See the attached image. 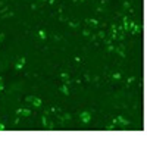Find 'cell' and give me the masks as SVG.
Wrapping results in <instances>:
<instances>
[{"instance_id":"8992f818","label":"cell","mask_w":147,"mask_h":147,"mask_svg":"<svg viewBox=\"0 0 147 147\" xmlns=\"http://www.w3.org/2000/svg\"><path fill=\"white\" fill-rule=\"evenodd\" d=\"M115 52H116L121 57H125V46H124V44L116 46V47H115Z\"/></svg>"},{"instance_id":"7c38bea8","label":"cell","mask_w":147,"mask_h":147,"mask_svg":"<svg viewBox=\"0 0 147 147\" xmlns=\"http://www.w3.org/2000/svg\"><path fill=\"white\" fill-rule=\"evenodd\" d=\"M131 32H132V34H140V32H141V27L137 25V24H134V27L131 28Z\"/></svg>"},{"instance_id":"44dd1931","label":"cell","mask_w":147,"mask_h":147,"mask_svg":"<svg viewBox=\"0 0 147 147\" xmlns=\"http://www.w3.org/2000/svg\"><path fill=\"white\" fill-rule=\"evenodd\" d=\"M115 127H116V125H107L106 129H107V131H112V129H115Z\"/></svg>"},{"instance_id":"52a82bcc","label":"cell","mask_w":147,"mask_h":147,"mask_svg":"<svg viewBox=\"0 0 147 147\" xmlns=\"http://www.w3.org/2000/svg\"><path fill=\"white\" fill-rule=\"evenodd\" d=\"M59 78L62 80V81H65V84H68V85L71 84V77H69L68 72H62V74L59 75Z\"/></svg>"},{"instance_id":"ffe728a7","label":"cell","mask_w":147,"mask_h":147,"mask_svg":"<svg viewBox=\"0 0 147 147\" xmlns=\"http://www.w3.org/2000/svg\"><path fill=\"white\" fill-rule=\"evenodd\" d=\"M3 88H5V87H3V78L0 77V91H3Z\"/></svg>"},{"instance_id":"8fae6325","label":"cell","mask_w":147,"mask_h":147,"mask_svg":"<svg viewBox=\"0 0 147 147\" xmlns=\"http://www.w3.org/2000/svg\"><path fill=\"white\" fill-rule=\"evenodd\" d=\"M59 90H60V93H63L65 96H69V94H71V91H69V88H68V84H63Z\"/></svg>"},{"instance_id":"5bb4252c","label":"cell","mask_w":147,"mask_h":147,"mask_svg":"<svg viewBox=\"0 0 147 147\" xmlns=\"http://www.w3.org/2000/svg\"><path fill=\"white\" fill-rule=\"evenodd\" d=\"M68 25H69L71 28H74V30H77V28L80 27V24H78V22H74V21H69V22H68Z\"/></svg>"},{"instance_id":"7402d4cb","label":"cell","mask_w":147,"mask_h":147,"mask_svg":"<svg viewBox=\"0 0 147 147\" xmlns=\"http://www.w3.org/2000/svg\"><path fill=\"white\" fill-rule=\"evenodd\" d=\"M134 80H136V78H134V77H129V78L127 80V84H131V82H132Z\"/></svg>"},{"instance_id":"5b68a950","label":"cell","mask_w":147,"mask_h":147,"mask_svg":"<svg viewBox=\"0 0 147 147\" xmlns=\"http://www.w3.org/2000/svg\"><path fill=\"white\" fill-rule=\"evenodd\" d=\"M16 113H18V116H30L31 115V110L30 109H25V107H19L16 110Z\"/></svg>"},{"instance_id":"6da1fadb","label":"cell","mask_w":147,"mask_h":147,"mask_svg":"<svg viewBox=\"0 0 147 147\" xmlns=\"http://www.w3.org/2000/svg\"><path fill=\"white\" fill-rule=\"evenodd\" d=\"M25 102L32 103V106H35V107H40L43 105V100L40 99V97H35V96H27L25 97Z\"/></svg>"},{"instance_id":"9a60e30c","label":"cell","mask_w":147,"mask_h":147,"mask_svg":"<svg viewBox=\"0 0 147 147\" xmlns=\"http://www.w3.org/2000/svg\"><path fill=\"white\" fill-rule=\"evenodd\" d=\"M38 37H40L41 40H46V38H47V34H46V31H44V30H40V31H38Z\"/></svg>"},{"instance_id":"7a4b0ae2","label":"cell","mask_w":147,"mask_h":147,"mask_svg":"<svg viewBox=\"0 0 147 147\" xmlns=\"http://www.w3.org/2000/svg\"><path fill=\"white\" fill-rule=\"evenodd\" d=\"M41 122H43V127H44V129H55V128H56V127L53 125V122H52V121H49V118H47V115H46V113L43 115Z\"/></svg>"},{"instance_id":"d4e9b609","label":"cell","mask_w":147,"mask_h":147,"mask_svg":"<svg viewBox=\"0 0 147 147\" xmlns=\"http://www.w3.org/2000/svg\"><path fill=\"white\" fill-rule=\"evenodd\" d=\"M129 6H131V3H129V2H125V3H124V7H125V9H128Z\"/></svg>"},{"instance_id":"3957f363","label":"cell","mask_w":147,"mask_h":147,"mask_svg":"<svg viewBox=\"0 0 147 147\" xmlns=\"http://www.w3.org/2000/svg\"><path fill=\"white\" fill-rule=\"evenodd\" d=\"M113 125H122V127H128V125H129V121L124 119L122 116H118V118H115V119H113Z\"/></svg>"},{"instance_id":"ac0fdd59","label":"cell","mask_w":147,"mask_h":147,"mask_svg":"<svg viewBox=\"0 0 147 147\" xmlns=\"http://www.w3.org/2000/svg\"><path fill=\"white\" fill-rule=\"evenodd\" d=\"M113 50H115V46L112 43H109L107 44V52H113Z\"/></svg>"},{"instance_id":"30bf717a","label":"cell","mask_w":147,"mask_h":147,"mask_svg":"<svg viewBox=\"0 0 147 147\" xmlns=\"http://www.w3.org/2000/svg\"><path fill=\"white\" fill-rule=\"evenodd\" d=\"M12 16H13V12H12V10H7V9H3V12H2V18H3V19L12 18Z\"/></svg>"},{"instance_id":"ba28073f","label":"cell","mask_w":147,"mask_h":147,"mask_svg":"<svg viewBox=\"0 0 147 147\" xmlns=\"http://www.w3.org/2000/svg\"><path fill=\"white\" fill-rule=\"evenodd\" d=\"M25 62H27V59L25 57H19L18 59V62H16V65H15V69H22L24 68V65H25Z\"/></svg>"},{"instance_id":"603a6c76","label":"cell","mask_w":147,"mask_h":147,"mask_svg":"<svg viewBox=\"0 0 147 147\" xmlns=\"http://www.w3.org/2000/svg\"><path fill=\"white\" fill-rule=\"evenodd\" d=\"M5 37H6L5 34H0V43H3V41H5Z\"/></svg>"},{"instance_id":"d6986e66","label":"cell","mask_w":147,"mask_h":147,"mask_svg":"<svg viewBox=\"0 0 147 147\" xmlns=\"http://www.w3.org/2000/svg\"><path fill=\"white\" fill-rule=\"evenodd\" d=\"M82 34H84L85 37H90V35H91V31H90V30H82Z\"/></svg>"},{"instance_id":"9c48e42d","label":"cell","mask_w":147,"mask_h":147,"mask_svg":"<svg viewBox=\"0 0 147 147\" xmlns=\"http://www.w3.org/2000/svg\"><path fill=\"white\" fill-rule=\"evenodd\" d=\"M85 24H87V25H90V27H93V28H96L97 25H99V21L93 19V18H88V19H85Z\"/></svg>"},{"instance_id":"cb8c5ba5","label":"cell","mask_w":147,"mask_h":147,"mask_svg":"<svg viewBox=\"0 0 147 147\" xmlns=\"http://www.w3.org/2000/svg\"><path fill=\"white\" fill-rule=\"evenodd\" d=\"M5 129H6L5 124H2V122H0V131H5Z\"/></svg>"},{"instance_id":"4316f807","label":"cell","mask_w":147,"mask_h":147,"mask_svg":"<svg viewBox=\"0 0 147 147\" xmlns=\"http://www.w3.org/2000/svg\"><path fill=\"white\" fill-rule=\"evenodd\" d=\"M43 2H46V0H43Z\"/></svg>"},{"instance_id":"2e32d148","label":"cell","mask_w":147,"mask_h":147,"mask_svg":"<svg viewBox=\"0 0 147 147\" xmlns=\"http://www.w3.org/2000/svg\"><path fill=\"white\" fill-rule=\"evenodd\" d=\"M71 118H72L71 113H63V115H62V119H63V121H71Z\"/></svg>"},{"instance_id":"277c9868","label":"cell","mask_w":147,"mask_h":147,"mask_svg":"<svg viewBox=\"0 0 147 147\" xmlns=\"http://www.w3.org/2000/svg\"><path fill=\"white\" fill-rule=\"evenodd\" d=\"M80 119H81L82 124H88L90 119H91V113L90 112H81L80 113Z\"/></svg>"},{"instance_id":"484cf974","label":"cell","mask_w":147,"mask_h":147,"mask_svg":"<svg viewBox=\"0 0 147 147\" xmlns=\"http://www.w3.org/2000/svg\"><path fill=\"white\" fill-rule=\"evenodd\" d=\"M47 2L50 3V5H53V3H55V0H47Z\"/></svg>"},{"instance_id":"e0dca14e","label":"cell","mask_w":147,"mask_h":147,"mask_svg":"<svg viewBox=\"0 0 147 147\" xmlns=\"http://www.w3.org/2000/svg\"><path fill=\"white\" fill-rule=\"evenodd\" d=\"M106 37V32L105 31H99V34H97V38H105Z\"/></svg>"},{"instance_id":"4fadbf2b","label":"cell","mask_w":147,"mask_h":147,"mask_svg":"<svg viewBox=\"0 0 147 147\" xmlns=\"http://www.w3.org/2000/svg\"><path fill=\"white\" fill-rule=\"evenodd\" d=\"M121 78H122L121 72H113V74H112V80H115V81H119Z\"/></svg>"}]
</instances>
